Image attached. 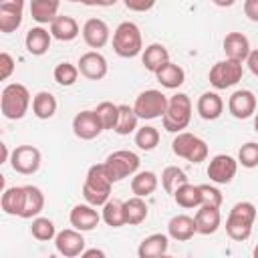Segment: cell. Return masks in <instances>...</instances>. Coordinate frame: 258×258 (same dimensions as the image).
Instances as JSON below:
<instances>
[{"label":"cell","mask_w":258,"mask_h":258,"mask_svg":"<svg viewBox=\"0 0 258 258\" xmlns=\"http://www.w3.org/2000/svg\"><path fill=\"white\" fill-rule=\"evenodd\" d=\"M111 177L105 169L103 163H95L89 167L87 171V177H85V183H83V198L87 204L99 208L103 206L109 198H111Z\"/></svg>","instance_id":"cell-1"},{"label":"cell","mask_w":258,"mask_h":258,"mask_svg":"<svg viewBox=\"0 0 258 258\" xmlns=\"http://www.w3.org/2000/svg\"><path fill=\"white\" fill-rule=\"evenodd\" d=\"M256 220V206L252 202H238L232 206L228 220H226V232L232 240L244 242L252 234V226Z\"/></svg>","instance_id":"cell-2"},{"label":"cell","mask_w":258,"mask_h":258,"mask_svg":"<svg viewBox=\"0 0 258 258\" xmlns=\"http://www.w3.org/2000/svg\"><path fill=\"white\" fill-rule=\"evenodd\" d=\"M32 99H30V93L28 89L22 85V83H10L2 89V95H0V109H2V115L10 121H18L26 115L28 107H30Z\"/></svg>","instance_id":"cell-3"},{"label":"cell","mask_w":258,"mask_h":258,"mask_svg":"<svg viewBox=\"0 0 258 258\" xmlns=\"http://www.w3.org/2000/svg\"><path fill=\"white\" fill-rule=\"evenodd\" d=\"M113 50L121 58H133V56L141 54L143 38H141V30L135 22L125 20L115 28V32H113Z\"/></svg>","instance_id":"cell-4"},{"label":"cell","mask_w":258,"mask_h":258,"mask_svg":"<svg viewBox=\"0 0 258 258\" xmlns=\"http://www.w3.org/2000/svg\"><path fill=\"white\" fill-rule=\"evenodd\" d=\"M161 121H163V129L169 133L183 131L191 121V99L185 93H175L173 97H169Z\"/></svg>","instance_id":"cell-5"},{"label":"cell","mask_w":258,"mask_h":258,"mask_svg":"<svg viewBox=\"0 0 258 258\" xmlns=\"http://www.w3.org/2000/svg\"><path fill=\"white\" fill-rule=\"evenodd\" d=\"M139 163H141L139 155L133 153V151H129V149L113 151L103 161V165H105V169H107V173H109V177H111L113 183H117V181H121V179H125L129 175L137 173Z\"/></svg>","instance_id":"cell-6"},{"label":"cell","mask_w":258,"mask_h":258,"mask_svg":"<svg viewBox=\"0 0 258 258\" xmlns=\"http://www.w3.org/2000/svg\"><path fill=\"white\" fill-rule=\"evenodd\" d=\"M171 149L177 157H183L185 161L196 163V165L206 161V157H208V143L202 137H198L194 133H187V131H179L175 135V139L171 143Z\"/></svg>","instance_id":"cell-7"},{"label":"cell","mask_w":258,"mask_h":258,"mask_svg":"<svg viewBox=\"0 0 258 258\" xmlns=\"http://www.w3.org/2000/svg\"><path fill=\"white\" fill-rule=\"evenodd\" d=\"M167 103H169V99L161 91L147 89V91H143V93L137 95V99L133 103V109H135V113H137L139 119L151 121V119L163 117V113L167 109Z\"/></svg>","instance_id":"cell-8"},{"label":"cell","mask_w":258,"mask_h":258,"mask_svg":"<svg viewBox=\"0 0 258 258\" xmlns=\"http://www.w3.org/2000/svg\"><path fill=\"white\" fill-rule=\"evenodd\" d=\"M242 73H244V69H242V62L240 60L226 58V60H218L210 69L208 79H210V85L214 89L222 91V89H230V87L238 85L240 79H242Z\"/></svg>","instance_id":"cell-9"},{"label":"cell","mask_w":258,"mask_h":258,"mask_svg":"<svg viewBox=\"0 0 258 258\" xmlns=\"http://www.w3.org/2000/svg\"><path fill=\"white\" fill-rule=\"evenodd\" d=\"M40 161H42V155H40V151L34 145H18L10 153V165H12V169L16 173H22V175L36 173L38 167H40Z\"/></svg>","instance_id":"cell-10"},{"label":"cell","mask_w":258,"mask_h":258,"mask_svg":"<svg viewBox=\"0 0 258 258\" xmlns=\"http://www.w3.org/2000/svg\"><path fill=\"white\" fill-rule=\"evenodd\" d=\"M85 238H83V232L77 230V228H67V230H60L56 232L54 236V248L58 254H62L64 258H75V256H81L83 250H85Z\"/></svg>","instance_id":"cell-11"},{"label":"cell","mask_w":258,"mask_h":258,"mask_svg":"<svg viewBox=\"0 0 258 258\" xmlns=\"http://www.w3.org/2000/svg\"><path fill=\"white\" fill-rule=\"evenodd\" d=\"M236 171H238V159H234L232 155L220 153L210 159L208 177L214 183H230L236 177Z\"/></svg>","instance_id":"cell-12"},{"label":"cell","mask_w":258,"mask_h":258,"mask_svg":"<svg viewBox=\"0 0 258 258\" xmlns=\"http://www.w3.org/2000/svg\"><path fill=\"white\" fill-rule=\"evenodd\" d=\"M101 131H105V129H103V123H101L97 111H81V113L75 115V119H73V133L79 139L91 141V139L99 137Z\"/></svg>","instance_id":"cell-13"},{"label":"cell","mask_w":258,"mask_h":258,"mask_svg":"<svg viewBox=\"0 0 258 258\" xmlns=\"http://www.w3.org/2000/svg\"><path fill=\"white\" fill-rule=\"evenodd\" d=\"M77 67H79L81 75L89 81H101L107 77V71H109L107 58L99 50H89V52L81 54Z\"/></svg>","instance_id":"cell-14"},{"label":"cell","mask_w":258,"mask_h":258,"mask_svg":"<svg viewBox=\"0 0 258 258\" xmlns=\"http://www.w3.org/2000/svg\"><path fill=\"white\" fill-rule=\"evenodd\" d=\"M228 111L236 119H248V117H252L254 111H256V97H254V93L248 91V89L234 91L230 95V99H228Z\"/></svg>","instance_id":"cell-15"},{"label":"cell","mask_w":258,"mask_h":258,"mask_svg":"<svg viewBox=\"0 0 258 258\" xmlns=\"http://www.w3.org/2000/svg\"><path fill=\"white\" fill-rule=\"evenodd\" d=\"M109 36H111V30L107 22L101 18H89L83 24V40L91 48H103L109 42Z\"/></svg>","instance_id":"cell-16"},{"label":"cell","mask_w":258,"mask_h":258,"mask_svg":"<svg viewBox=\"0 0 258 258\" xmlns=\"http://www.w3.org/2000/svg\"><path fill=\"white\" fill-rule=\"evenodd\" d=\"M69 220H71V226L73 228H77L81 232H91V230H95L99 226L101 216L95 210V206H91V204H77L71 210Z\"/></svg>","instance_id":"cell-17"},{"label":"cell","mask_w":258,"mask_h":258,"mask_svg":"<svg viewBox=\"0 0 258 258\" xmlns=\"http://www.w3.org/2000/svg\"><path fill=\"white\" fill-rule=\"evenodd\" d=\"M194 220H196L198 234L210 236V234L218 232V228L222 224V214H220V208H216V206H200Z\"/></svg>","instance_id":"cell-18"},{"label":"cell","mask_w":258,"mask_h":258,"mask_svg":"<svg viewBox=\"0 0 258 258\" xmlns=\"http://www.w3.org/2000/svg\"><path fill=\"white\" fill-rule=\"evenodd\" d=\"M198 234L196 230V220L185 214H177L167 222V236L177 240V242H187Z\"/></svg>","instance_id":"cell-19"},{"label":"cell","mask_w":258,"mask_h":258,"mask_svg":"<svg viewBox=\"0 0 258 258\" xmlns=\"http://www.w3.org/2000/svg\"><path fill=\"white\" fill-rule=\"evenodd\" d=\"M224 52L226 58H234V60H246L250 54V40L246 34L242 32H228L224 38Z\"/></svg>","instance_id":"cell-20"},{"label":"cell","mask_w":258,"mask_h":258,"mask_svg":"<svg viewBox=\"0 0 258 258\" xmlns=\"http://www.w3.org/2000/svg\"><path fill=\"white\" fill-rule=\"evenodd\" d=\"M50 38H52V34L48 30H44L42 26H34L26 32L24 46L32 56H42L50 48Z\"/></svg>","instance_id":"cell-21"},{"label":"cell","mask_w":258,"mask_h":258,"mask_svg":"<svg viewBox=\"0 0 258 258\" xmlns=\"http://www.w3.org/2000/svg\"><path fill=\"white\" fill-rule=\"evenodd\" d=\"M79 22L73 16H56L50 22V34L52 38L60 40V42H71L79 36Z\"/></svg>","instance_id":"cell-22"},{"label":"cell","mask_w":258,"mask_h":258,"mask_svg":"<svg viewBox=\"0 0 258 258\" xmlns=\"http://www.w3.org/2000/svg\"><path fill=\"white\" fill-rule=\"evenodd\" d=\"M196 109H198V113H200L202 119H206V121H216V119L222 115V111H224V101H222V97H220L218 93L208 91V93H204V95L198 99Z\"/></svg>","instance_id":"cell-23"},{"label":"cell","mask_w":258,"mask_h":258,"mask_svg":"<svg viewBox=\"0 0 258 258\" xmlns=\"http://www.w3.org/2000/svg\"><path fill=\"white\" fill-rule=\"evenodd\" d=\"M167 248H169V238L165 234H151L141 240L137 254L139 258H157L167 254Z\"/></svg>","instance_id":"cell-24"},{"label":"cell","mask_w":258,"mask_h":258,"mask_svg":"<svg viewBox=\"0 0 258 258\" xmlns=\"http://www.w3.org/2000/svg\"><path fill=\"white\" fill-rule=\"evenodd\" d=\"M167 60H169V50L159 42L145 46V50L141 52V62L149 73H157Z\"/></svg>","instance_id":"cell-25"},{"label":"cell","mask_w":258,"mask_h":258,"mask_svg":"<svg viewBox=\"0 0 258 258\" xmlns=\"http://www.w3.org/2000/svg\"><path fill=\"white\" fill-rule=\"evenodd\" d=\"M0 206H2V212H4V214H8V216H18V218H20L22 206H24V185L6 187V189L2 191Z\"/></svg>","instance_id":"cell-26"},{"label":"cell","mask_w":258,"mask_h":258,"mask_svg":"<svg viewBox=\"0 0 258 258\" xmlns=\"http://www.w3.org/2000/svg\"><path fill=\"white\" fill-rule=\"evenodd\" d=\"M155 77H157V83H159L161 87H165V89H179V87L183 85V81H185V71H183L179 64L167 60V62L155 73Z\"/></svg>","instance_id":"cell-27"},{"label":"cell","mask_w":258,"mask_h":258,"mask_svg":"<svg viewBox=\"0 0 258 258\" xmlns=\"http://www.w3.org/2000/svg\"><path fill=\"white\" fill-rule=\"evenodd\" d=\"M44 208V194L40 191V187L36 185H24V206H22V214L20 218L30 220L36 218Z\"/></svg>","instance_id":"cell-28"},{"label":"cell","mask_w":258,"mask_h":258,"mask_svg":"<svg viewBox=\"0 0 258 258\" xmlns=\"http://www.w3.org/2000/svg\"><path fill=\"white\" fill-rule=\"evenodd\" d=\"M60 0H30V16L38 24H50L58 16Z\"/></svg>","instance_id":"cell-29"},{"label":"cell","mask_w":258,"mask_h":258,"mask_svg":"<svg viewBox=\"0 0 258 258\" xmlns=\"http://www.w3.org/2000/svg\"><path fill=\"white\" fill-rule=\"evenodd\" d=\"M157 183H159V179L153 171H137L131 177V191H133V196L147 198L157 189Z\"/></svg>","instance_id":"cell-30"},{"label":"cell","mask_w":258,"mask_h":258,"mask_svg":"<svg viewBox=\"0 0 258 258\" xmlns=\"http://www.w3.org/2000/svg\"><path fill=\"white\" fill-rule=\"evenodd\" d=\"M123 206H125V222L129 226H139L141 222H145V218L149 214V208H147L143 198L133 196V198L125 200Z\"/></svg>","instance_id":"cell-31"},{"label":"cell","mask_w":258,"mask_h":258,"mask_svg":"<svg viewBox=\"0 0 258 258\" xmlns=\"http://www.w3.org/2000/svg\"><path fill=\"white\" fill-rule=\"evenodd\" d=\"M56 99L52 93L48 91H38L34 97H32V113L38 117V119H50L54 113H56Z\"/></svg>","instance_id":"cell-32"},{"label":"cell","mask_w":258,"mask_h":258,"mask_svg":"<svg viewBox=\"0 0 258 258\" xmlns=\"http://www.w3.org/2000/svg\"><path fill=\"white\" fill-rule=\"evenodd\" d=\"M173 202L181 208H200L202 206V191L200 185L194 183H183L173 191Z\"/></svg>","instance_id":"cell-33"},{"label":"cell","mask_w":258,"mask_h":258,"mask_svg":"<svg viewBox=\"0 0 258 258\" xmlns=\"http://www.w3.org/2000/svg\"><path fill=\"white\" fill-rule=\"evenodd\" d=\"M101 218H103V222H105L107 226H111V228H121V226H125L127 222H125V206H123V202L109 198V200L103 204V214H101Z\"/></svg>","instance_id":"cell-34"},{"label":"cell","mask_w":258,"mask_h":258,"mask_svg":"<svg viewBox=\"0 0 258 258\" xmlns=\"http://www.w3.org/2000/svg\"><path fill=\"white\" fill-rule=\"evenodd\" d=\"M137 113L133 107L129 105H119V119H117V125H115V133L119 135H129L133 131H137Z\"/></svg>","instance_id":"cell-35"},{"label":"cell","mask_w":258,"mask_h":258,"mask_svg":"<svg viewBox=\"0 0 258 258\" xmlns=\"http://www.w3.org/2000/svg\"><path fill=\"white\" fill-rule=\"evenodd\" d=\"M183 183H187V175H185V171H183L181 167H177V165H167V167L161 171V185H163V189H165L167 194L173 196V191H175L179 185H183Z\"/></svg>","instance_id":"cell-36"},{"label":"cell","mask_w":258,"mask_h":258,"mask_svg":"<svg viewBox=\"0 0 258 258\" xmlns=\"http://www.w3.org/2000/svg\"><path fill=\"white\" fill-rule=\"evenodd\" d=\"M135 145L143 151H151L159 145V131L153 125H143L135 131Z\"/></svg>","instance_id":"cell-37"},{"label":"cell","mask_w":258,"mask_h":258,"mask_svg":"<svg viewBox=\"0 0 258 258\" xmlns=\"http://www.w3.org/2000/svg\"><path fill=\"white\" fill-rule=\"evenodd\" d=\"M30 234L32 238H36L38 242H48L56 236V228H54V222L48 220V218H42V216H36L32 220V226H30Z\"/></svg>","instance_id":"cell-38"},{"label":"cell","mask_w":258,"mask_h":258,"mask_svg":"<svg viewBox=\"0 0 258 258\" xmlns=\"http://www.w3.org/2000/svg\"><path fill=\"white\" fill-rule=\"evenodd\" d=\"M79 67L77 64H73V62H58L56 67H54V73H52V77H54V81L60 85V87H71V85H75L77 83V79H79Z\"/></svg>","instance_id":"cell-39"},{"label":"cell","mask_w":258,"mask_h":258,"mask_svg":"<svg viewBox=\"0 0 258 258\" xmlns=\"http://www.w3.org/2000/svg\"><path fill=\"white\" fill-rule=\"evenodd\" d=\"M97 115L103 123V129H111L115 131V125H117V119H119V105L111 103V101H103L97 105Z\"/></svg>","instance_id":"cell-40"},{"label":"cell","mask_w":258,"mask_h":258,"mask_svg":"<svg viewBox=\"0 0 258 258\" xmlns=\"http://www.w3.org/2000/svg\"><path fill=\"white\" fill-rule=\"evenodd\" d=\"M22 12H24V10L2 8V6H0V32H4V34L14 32V30L22 24Z\"/></svg>","instance_id":"cell-41"},{"label":"cell","mask_w":258,"mask_h":258,"mask_svg":"<svg viewBox=\"0 0 258 258\" xmlns=\"http://www.w3.org/2000/svg\"><path fill=\"white\" fill-rule=\"evenodd\" d=\"M238 163L248 169L258 167V143H254V141L244 143L238 151Z\"/></svg>","instance_id":"cell-42"},{"label":"cell","mask_w":258,"mask_h":258,"mask_svg":"<svg viewBox=\"0 0 258 258\" xmlns=\"http://www.w3.org/2000/svg\"><path fill=\"white\" fill-rule=\"evenodd\" d=\"M200 191H202V206H216V208L222 206L224 196L218 187H214L210 183H200Z\"/></svg>","instance_id":"cell-43"},{"label":"cell","mask_w":258,"mask_h":258,"mask_svg":"<svg viewBox=\"0 0 258 258\" xmlns=\"http://www.w3.org/2000/svg\"><path fill=\"white\" fill-rule=\"evenodd\" d=\"M14 73V58L8 52H0V81H6Z\"/></svg>","instance_id":"cell-44"},{"label":"cell","mask_w":258,"mask_h":258,"mask_svg":"<svg viewBox=\"0 0 258 258\" xmlns=\"http://www.w3.org/2000/svg\"><path fill=\"white\" fill-rule=\"evenodd\" d=\"M157 0H123L125 8L131 10V12H147L155 6Z\"/></svg>","instance_id":"cell-45"},{"label":"cell","mask_w":258,"mask_h":258,"mask_svg":"<svg viewBox=\"0 0 258 258\" xmlns=\"http://www.w3.org/2000/svg\"><path fill=\"white\" fill-rule=\"evenodd\" d=\"M244 14L248 20L258 22V0H244Z\"/></svg>","instance_id":"cell-46"},{"label":"cell","mask_w":258,"mask_h":258,"mask_svg":"<svg viewBox=\"0 0 258 258\" xmlns=\"http://www.w3.org/2000/svg\"><path fill=\"white\" fill-rule=\"evenodd\" d=\"M246 64H248L250 73L258 77V48L250 50V54H248V58H246Z\"/></svg>","instance_id":"cell-47"},{"label":"cell","mask_w":258,"mask_h":258,"mask_svg":"<svg viewBox=\"0 0 258 258\" xmlns=\"http://www.w3.org/2000/svg\"><path fill=\"white\" fill-rule=\"evenodd\" d=\"M2 8H16V10H24V0H0Z\"/></svg>","instance_id":"cell-48"},{"label":"cell","mask_w":258,"mask_h":258,"mask_svg":"<svg viewBox=\"0 0 258 258\" xmlns=\"http://www.w3.org/2000/svg\"><path fill=\"white\" fill-rule=\"evenodd\" d=\"M81 256H83V258H93V256H97V258H105V252L99 250V248H91V250H83Z\"/></svg>","instance_id":"cell-49"},{"label":"cell","mask_w":258,"mask_h":258,"mask_svg":"<svg viewBox=\"0 0 258 258\" xmlns=\"http://www.w3.org/2000/svg\"><path fill=\"white\" fill-rule=\"evenodd\" d=\"M117 4V0H93V6H115Z\"/></svg>","instance_id":"cell-50"},{"label":"cell","mask_w":258,"mask_h":258,"mask_svg":"<svg viewBox=\"0 0 258 258\" xmlns=\"http://www.w3.org/2000/svg\"><path fill=\"white\" fill-rule=\"evenodd\" d=\"M212 2H214L216 6H220V8H230L236 0H212Z\"/></svg>","instance_id":"cell-51"},{"label":"cell","mask_w":258,"mask_h":258,"mask_svg":"<svg viewBox=\"0 0 258 258\" xmlns=\"http://www.w3.org/2000/svg\"><path fill=\"white\" fill-rule=\"evenodd\" d=\"M0 149H2V161L0 163H4V161H8V147H6V143H0Z\"/></svg>","instance_id":"cell-52"},{"label":"cell","mask_w":258,"mask_h":258,"mask_svg":"<svg viewBox=\"0 0 258 258\" xmlns=\"http://www.w3.org/2000/svg\"><path fill=\"white\" fill-rule=\"evenodd\" d=\"M69 2H81V4H87V6H93V0H69Z\"/></svg>","instance_id":"cell-53"},{"label":"cell","mask_w":258,"mask_h":258,"mask_svg":"<svg viewBox=\"0 0 258 258\" xmlns=\"http://www.w3.org/2000/svg\"><path fill=\"white\" fill-rule=\"evenodd\" d=\"M254 129H256V133H258V115L254 117Z\"/></svg>","instance_id":"cell-54"},{"label":"cell","mask_w":258,"mask_h":258,"mask_svg":"<svg viewBox=\"0 0 258 258\" xmlns=\"http://www.w3.org/2000/svg\"><path fill=\"white\" fill-rule=\"evenodd\" d=\"M254 258H258V246L254 248Z\"/></svg>","instance_id":"cell-55"}]
</instances>
